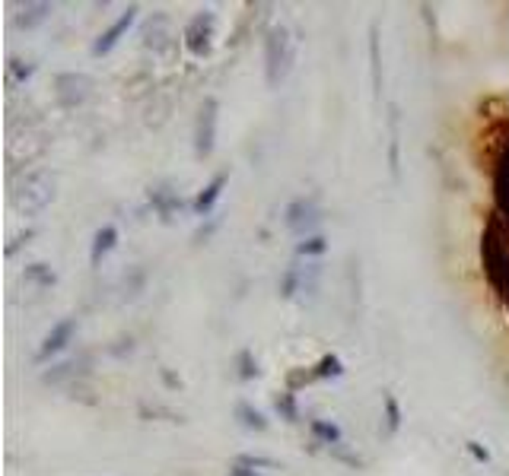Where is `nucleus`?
<instances>
[{"instance_id":"1","label":"nucleus","mask_w":509,"mask_h":476,"mask_svg":"<svg viewBox=\"0 0 509 476\" xmlns=\"http://www.w3.org/2000/svg\"><path fill=\"white\" fill-rule=\"evenodd\" d=\"M10 201L16 213L23 216H35L54 201V175L45 172V168H32V172L19 175L13 181V191H10Z\"/></svg>"},{"instance_id":"2","label":"nucleus","mask_w":509,"mask_h":476,"mask_svg":"<svg viewBox=\"0 0 509 476\" xmlns=\"http://www.w3.org/2000/svg\"><path fill=\"white\" fill-rule=\"evenodd\" d=\"M296 61V39L287 26H274L265 39V76H267V86L277 89L280 83L290 76Z\"/></svg>"},{"instance_id":"3","label":"nucleus","mask_w":509,"mask_h":476,"mask_svg":"<svg viewBox=\"0 0 509 476\" xmlns=\"http://www.w3.org/2000/svg\"><path fill=\"white\" fill-rule=\"evenodd\" d=\"M217 111H220L217 98H207V102H204V108H201V115H197V127H194V149H197V156H210V149H214Z\"/></svg>"},{"instance_id":"4","label":"nucleus","mask_w":509,"mask_h":476,"mask_svg":"<svg viewBox=\"0 0 509 476\" xmlns=\"http://www.w3.org/2000/svg\"><path fill=\"white\" fill-rule=\"evenodd\" d=\"M210 39H214V16L210 13H197L194 19L185 26V45L191 54H207L210 51Z\"/></svg>"},{"instance_id":"5","label":"nucleus","mask_w":509,"mask_h":476,"mask_svg":"<svg viewBox=\"0 0 509 476\" xmlns=\"http://www.w3.org/2000/svg\"><path fill=\"white\" fill-rule=\"evenodd\" d=\"M318 201L315 197H300V201H293L287 207V226L293 232H309L312 226L318 223Z\"/></svg>"},{"instance_id":"6","label":"nucleus","mask_w":509,"mask_h":476,"mask_svg":"<svg viewBox=\"0 0 509 476\" xmlns=\"http://www.w3.org/2000/svg\"><path fill=\"white\" fill-rule=\"evenodd\" d=\"M89 76H83V74H64L58 76V96H61V102L64 105H80L83 98L89 96Z\"/></svg>"},{"instance_id":"7","label":"nucleus","mask_w":509,"mask_h":476,"mask_svg":"<svg viewBox=\"0 0 509 476\" xmlns=\"http://www.w3.org/2000/svg\"><path fill=\"white\" fill-rule=\"evenodd\" d=\"M74 330H76V318H67V321L54 324V328H51V333H48V337L41 340L39 359H48V356H54V353H61L64 346H67V340L74 337Z\"/></svg>"},{"instance_id":"8","label":"nucleus","mask_w":509,"mask_h":476,"mask_svg":"<svg viewBox=\"0 0 509 476\" xmlns=\"http://www.w3.org/2000/svg\"><path fill=\"white\" fill-rule=\"evenodd\" d=\"M134 13H137V10H134V6H131V10H127V13H124V16H122V19H118V23H115V26H112V29H109V32H105V35H102V39H99V41H96V48H93V51H96V54H109V51H112V48H115V45H118V39H122V35H124L127 29H131V23H134Z\"/></svg>"},{"instance_id":"9","label":"nucleus","mask_w":509,"mask_h":476,"mask_svg":"<svg viewBox=\"0 0 509 476\" xmlns=\"http://www.w3.org/2000/svg\"><path fill=\"white\" fill-rule=\"evenodd\" d=\"M115 241H118V229L115 226H102V229L96 232V238H93V251H89V260H93V267L102 264V258L115 248Z\"/></svg>"},{"instance_id":"10","label":"nucleus","mask_w":509,"mask_h":476,"mask_svg":"<svg viewBox=\"0 0 509 476\" xmlns=\"http://www.w3.org/2000/svg\"><path fill=\"white\" fill-rule=\"evenodd\" d=\"M223 188H226V175H217V178L210 181L207 188L201 191V194H197V201H194V213H197V216H204V213H210V210H214V203L220 201Z\"/></svg>"},{"instance_id":"11","label":"nucleus","mask_w":509,"mask_h":476,"mask_svg":"<svg viewBox=\"0 0 509 476\" xmlns=\"http://www.w3.org/2000/svg\"><path fill=\"white\" fill-rule=\"evenodd\" d=\"M388 131H392V153H388V166H392V175L398 178V143H401V127H398V108H392V118H388Z\"/></svg>"},{"instance_id":"12","label":"nucleus","mask_w":509,"mask_h":476,"mask_svg":"<svg viewBox=\"0 0 509 476\" xmlns=\"http://www.w3.org/2000/svg\"><path fill=\"white\" fill-rule=\"evenodd\" d=\"M51 13V4H29V6H23V16L16 19L19 26H26V29H32V26H39L41 19Z\"/></svg>"},{"instance_id":"13","label":"nucleus","mask_w":509,"mask_h":476,"mask_svg":"<svg viewBox=\"0 0 509 476\" xmlns=\"http://www.w3.org/2000/svg\"><path fill=\"white\" fill-rule=\"evenodd\" d=\"M341 372H344L341 359H337V356H325V359L315 365V372H312V375H315V378H337Z\"/></svg>"},{"instance_id":"14","label":"nucleus","mask_w":509,"mask_h":476,"mask_svg":"<svg viewBox=\"0 0 509 476\" xmlns=\"http://www.w3.org/2000/svg\"><path fill=\"white\" fill-rule=\"evenodd\" d=\"M370 67H372V86L376 92L382 89V76H379V39H376V26H372V39H370Z\"/></svg>"},{"instance_id":"15","label":"nucleus","mask_w":509,"mask_h":476,"mask_svg":"<svg viewBox=\"0 0 509 476\" xmlns=\"http://www.w3.org/2000/svg\"><path fill=\"white\" fill-rule=\"evenodd\" d=\"M382 403H385V416H388V432H398L401 425V410H398V400H395L392 394L382 397Z\"/></svg>"},{"instance_id":"16","label":"nucleus","mask_w":509,"mask_h":476,"mask_svg":"<svg viewBox=\"0 0 509 476\" xmlns=\"http://www.w3.org/2000/svg\"><path fill=\"white\" fill-rule=\"evenodd\" d=\"M239 419H242V425H249V429H267V422H265V416L258 413V410H252V407H239Z\"/></svg>"},{"instance_id":"17","label":"nucleus","mask_w":509,"mask_h":476,"mask_svg":"<svg viewBox=\"0 0 509 476\" xmlns=\"http://www.w3.org/2000/svg\"><path fill=\"white\" fill-rule=\"evenodd\" d=\"M312 432L318 438H325V442L328 445H335V442H341V429H337V425H328V422H312Z\"/></svg>"},{"instance_id":"18","label":"nucleus","mask_w":509,"mask_h":476,"mask_svg":"<svg viewBox=\"0 0 509 476\" xmlns=\"http://www.w3.org/2000/svg\"><path fill=\"white\" fill-rule=\"evenodd\" d=\"M32 64L29 61H10V76H13V83H26V80H29V76H32Z\"/></svg>"},{"instance_id":"19","label":"nucleus","mask_w":509,"mask_h":476,"mask_svg":"<svg viewBox=\"0 0 509 476\" xmlns=\"http://www.w3.org/2000/svg\"><path fill=\"white\" fill-rule=\"evenodd\" d=\"M296 289H300V270L290 267L287 276H284V286H280V293H284V295H293Z\"/></svg>"},{"instance_id":"20","label":"nucleus","mask_w":509,"mask_h":476,"mask_svg":"<svg viewBox=\"0 0 509 476\" xmlns=\"http://www.w3.org/2000/svg\"><path fill=\"white\" fill-rule=\"evenodd\" d=\"M325 251V238L322 236H315V238H309V241H302L300 245V254H322Z\"/></svg>"},{"instance_id":"21","label":"nucleus","mask_w":509,"mask_h":476,"mask_svg":"<svg viewBox=\"0 0 509 476\" xmlns=\"http://www.w3.org/2000/svg\"><path fill=\"white\" fill-rule=\"evenodd\" d=\"M236 467H274V460H267V457H239Z\"/></svg>"},{"instance_id":"22","label":"nucleus","mask_w":509,"mask_h":476,"mask_svg":"<svg viewBox=\"0 0 509 476\" xmlns=\"http://www.w3.org/2000/svg\"><path fill=\"white\" fill-rule=\"evenodd\" d=\"M277 410H284V413L290 416V422L296 419V410H293V400H290V394H284V397L277 400Z\"/></svg>"},{"instance_id":"23","label":"nucleus","mask_w":509,"mask_h":476,"mask_svg":"<svg viewBox=\"0 0 509 476\" xmlns=\"http://www.w3.org/2000/svg\"><path fill=\"white\" fill-rule=\"evenodd\" d=\"M252 375H258V368L252 365V356H249V353H242V378H252Z\"/></svg>"},{"instance_id":"24","label":"nucleus","mask_w":509,"mask_h":476,"mask_svg":"<svg viewBox=\"0 0 509 476\" xmlns=\"http://www.w3.org/2000/svg\"><path fill=\"white\" fill-rule=\"evenodd\" d=\"M468 451L475 454L478 460H490V454H487V451H484V447H480V445H475V442H468Z\"/></svg>"},{"instance_id":"25","label":"nucleus","mask_w":509,"mask_h":476,"mask_svg":"<svg viewBox=\"0 0 509 476\" xmlns=\"http://www.w3.org/2000/svg\"><path fill=\"white\" fill-rule=\"evenodd\" d=\"M229 476H258V473H254V470H245V467H232Z\"/></svg>"}]
</instances>
